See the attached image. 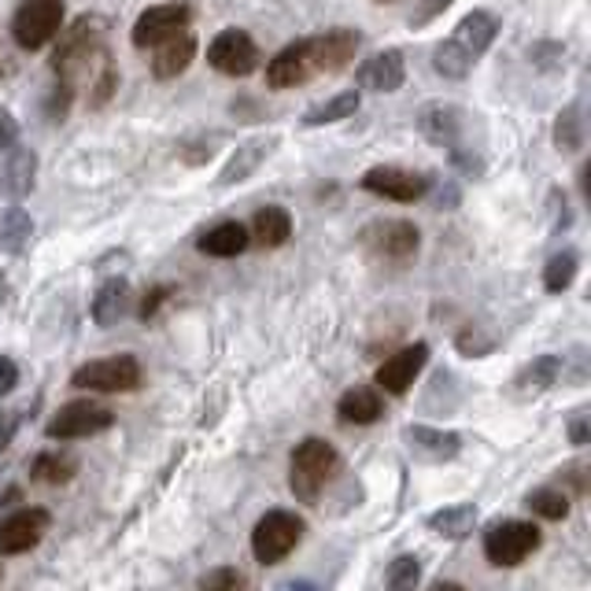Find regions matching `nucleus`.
I'll list each match as a JSON object with an SVG mask.
<instances>
[{"mask_svg":"<svg viewBox=\"0 0 591 591\" xmlns=\"http://www.w3.org/2000/svg\"><path fill=\"white\" fill-rule=\"evenodd\" d=\"M359 53V34L355 30H330L319 37H300L285 45L267 67L270 89H296L308 86L314 75H333V70L348 67Z\"/></svg>","mask_w":591,"mask_h":591,"instance_id":"f257e3e1","label":"nucleus"},{"mask_svg":"<svg viewBox=\"0 0 591 591\" xmlns=\"http://www.w3.org/2000/svg\"><path fill=\"white\" fill-rule=\"evenodd\" d=\"M499 34V19L492 12H470L462 23L455 26V34L441 41L433 53L436 75L444 78H466L473 70V64L488 53V45Z\"/></svg>","mask_w":591,"mask_h":591,"instance_id":"f03ea898","label":"nucleus"},{"mask_svg":"<svg viewBox=\"0 0 591 591\" xmlns=\"http://www.w3.org/2000/svg\"><path fill=\"white\" fill-rule=\"evenodd\" d=\"M336 470H341V455H336L333 444L319 441V436L303 441L289 458V488H292V495L303 499V503H319L322 488L333 481Z\"/></svg>","mask_w":591,"mask_h":591,"instance_id":"7ed1b4c3","label":"nucleus"},{"mask_svg":"<svg viewBox=\"0 0 591 591\" xmlns=\"http://www.w3.org/2000/svg\"><path fill=\"white\" fill-rule=\"evenodd\" d=\"M303 539V517L292 511H267L259 517L256 533H252V555L263 566H278L281 558L296 551Z\"/></svg>","mask_w":591,"mask_h":591,"instance_id":"20e7f679","label":"nucleus"},{"mask_svg":"<svg viewBox=\"0 0 591 591\" xmlns=\"http://www.w3.org/2000/svg\"><path fill=\"white\" fill-rule=\"evenodd\" d=\"M64 26V0H23L12 19V37L19 48L37 53Z\"/></svg>","mask_w":591,"mask_h":591,"instance_id":"39448f33","label":"nucleus"},{"mask_svg":"<svg viewBox=\"0 0 591 591\" xmlns=\"http://www.w3.org/2000/svg\"><path fill=\"white\" fill-rule=\"evenodd\" d=\"M539 539L544 536H539V528L533 522H495L484 533V555L492 566L511 569V566H522L525 558L536 551Z\"/></svg>","mask_w":591,"mask_h":591,"instance_id":"423d86ee","label":"nucleus"},{"mask_svg":"<svg viewBox=\"0 0 591 591\" xmlns=\"http://www.w3.org/2000/svg\"><path fill=\"white\" fill-rule=\"evenodd\" d=\"M75 389L89 392H134L141 384V363L134 355H111V359H93L86 366H78L75 377H70Z\"/></svg>","mask_w":591,"mask_h":591,"instance_id":"0eeeda50","label":"nucleus"},{"mask_svg":"<svg viewBox=\"0 0 591 591\" xmlns=\"http://www.w3.org/2000/svg\"><path fill=\"white\" fill-rule=\"evenodd\" d=\"M115 425V414L108 411L104 403H93V400H75L67 406H59L48 422V436L53 441H81V436H97Z\"/></svg>","mask_w":591,"mask_h":591,"instance_id":"6e6552de","label":"nucleus"},{"mask_svg":"<svg viewBox=\"0 0 591 591\" xmlns=\"http://www.w3.org/2000/svg\"><path fill=\"white\" fill-rule=\"evenodd\" d=\"M363 244L377 259L406 263V259H414L417 244H422V233H417L414 222H406V219H384V222H370V226L363 230Z\"/></svg>","mask_w":591,"mask_h":591,"instance_id":"1a4fd4ad","label":"nucleus"},{"mask_svg":"<svg viewBox=\"0 0 591 591\" xmlns=\"http://www.w3.org/2000/svg\"><path fill=\"white\" fill-rule=\"evenodd\" d=\"M189 23H192V8L186 0H170V4H156V8H148V12H141L130 37H134L137 48H156L163 41L186 34Z\"/></svg>","mask_w":591,"mask_h":591,"instance_id":"9d476101","label":"nucleus"},{"mask_svg":"<svg viewBox=\"0 0 591 591\" xmlns=\"http://www.w3.org/2000/svg\"><path fill=\"white\" fill-rule=\"evenodd\" d=\"M208 64L219 70V75L244 78L259 67V48L244 30H222V34L208 45Z\"/></svg>","mask_w":591,"mask_h":591,"instance_id":"9b49d317","label":"nucleus"},{"mask_svg":"<svg viewBox=\"0 0 591 591\" xmlns=\"http://www.w3.org/2000/svg\"><path fill=\"white\" fill-rule=\"evenodd\" d=\"M359 186L366 192H373V197H384L395 203H414L430 192V178L414 175V170H403V167H373V170H366Z\"/></svg>","mask_w":591,"mask_h":591,"instance_id":"f8f14e48","label":"nucleus"},{"mask_svg":"<svg viewBox=\"0 0 591 591\" xmlns=\"http://www.w3.org/2000/svg\"><path fill=\"white\" fill-rule=\"evenodd\" d=\"M48 525H53V517H48V511H41V506H30V511L4 517L0 522V555L34 551L41 539H45Z\"/></svg>","mask_w":591,"mask_h":591,"instance_id":"ddd939ff","label":"nucleus"},{"mask_svg":"<svg viewBox=\"0 0 591 591\" xmlns=\"http://www.w3.org/2000/svg\"><path fill=\"white\" fill-rule=\"evenodd\" d=\"M425 363H430V344L417 341L411 348L395 352L392 359H384L377 366V384H381L389 395H403L417 381V373L425 370Z\"/></svg>","mask_w":591,"mask_h":591,"instance_id":"4468645a","label":"nucleus"},{"mask_svg":"<svg viewBox=\"0 0 591 591\" xmlns=\"http://www.w3.org/2000/svg\"><path fill=\"white\" fill-rule=\"evenodd\" d=\"M406 78V64L400 48H384L373 59H366L359 67V86L370 89V93H395Z\"/></svg>","mask_w":591,"mask_h":591,"instance_id":"2eb2a0df","label":"nucleus"},{"mask_svg":"<svg viewBox=\"0 0 591 591\" xmlns=\"http://www.w3.org/2000/svg\"><path fill=\"white\" fill-rule=\"evenodd\" d=\"M274 148H278V137H252V141H244V145H237V152H233L230 163L222 167L219 186L226 189V186H237L244 178H252L263 163H267Z\"/></svg>","mask_w":591,"mask_h":591,"instance_id":"dca6fc26","label":"nucleus"},{"mask_svg":"<svg viewBox=\"0 0 591 591\" xmlns=\"http://www.w3.org/2000/svg\"><path fill=\"white\" fill-rule=\"evenodd\" d=\"M406 444H411V451L417 458H425V462H451V458L462 451L458 433L430 430V425H411V430H406Z\"/></svg>","mask_w":591,"mask_h":591,"instance_id":"f3484780","label":"nucleus"},{"mask_svg":"<svg viewBox=\"0 0 591 591\" xmlns=\"http://www.w3.org/2000/svg\"><path fill=\"white\" fill-rule=\"evenodd\" d=\"M192 59H197V37L189 34H178L170 41H163V45H156V56H152V70H156L159 81H170L178 78L181 70H186Z\"/></svg>","mask_w":591,"mask_h":591,"instance_id":"a211bd4d","label":"nucleus"},{"mask_svg":"<svg viewBox=\"0 0 591 591\" xmlns=\"http://www.w3.org/2000/svg\"><path fill=\"white\" fill-rule=\"evenodd\" d=\"M248 226H241V222H219V226H211L208 233H200L197 237V248L203 256H215V259H237L244 248H248Z\"/></svg>","mask_w":591,"mask_h":591,"instance_id":"6ab92c4d","label":"nucleus"},{"mask_svg":"<svg viewBox=\"0 0 591 591\" xmlns=\"http://www.w3.org/2000/svg\"><path fill=\"white\" fill-rule=\"evenodd\" d=\"M37 178V156L30 148H19L8 156V163L0 167V192L8 200H23L30 189H34Z\"/></svg>","mask_w":591,"mask_h":591,"instance_id":"aec40b11","label":"nucleus"},{"mask_svg":"<svg viewBox=\"0 0 591 591\" xmlns=\"http://www.w3.org/2000/svg\"><path fill=\"white\" fill-rule=\"evenodd\" d=\"M248 237L259 244V248H281L292 237V215L285 208H259L252 215Z\"/></svg>","mask_w":591,"mask_h":591,"instance_id":"412c9836","label":"nucleus"},{"mask_svg":"<svg viewBox=\"0 0 591 591\" xmlns=\"http://www.w3.org/2000/svg\"><path fill=\"white\" fill-rule=\"evenodd\" d=\"M336 414L348 425H373L384 414V403L373 389H348L336 403Z\"/></svg>","mask_w":591,"mask_h":591,"instance_id":"4be33fe9","label":"nucleus"},{"mask_svg":"<svg viewBox=\"0 0 591 591\" xmlns=\"http://www.w3.org/2000/svg\"><path fill=\"white\" fill-rule=\"evenodd\" d=\"M126 308H130V285L122 278H111L93 296V322L108 330V325H115L126 314Z\"/></svg>","mask_w":591,"mask_h":591,"instance_id":"5701e85b","label":"nucleus"},{"mask_svg":"<svg viewBox=\"0 0 591 591\" xmlns=\"http://www.w3.org/2000/svg\"><path fill=\"white\" fill-rule=\"evenodd\" d=\"M558 373H562V359H555V355H539V359H533L522 373L514 377V392L517 395H539L558 381Z\"/></svg>","mask_w":591,"mask_h":591,"instance_id":"b1692460","label":"nucleus"},{"mask_svg":"<svg viewBox=\"0 0 591 591\" xmlns=\"http://www.w3.org/2000/svg\"><path fill=\"white\" fill-rule=\"evenodd\" d=\"M473 522H477V506L473 503H458V506H444L430 517V528L436 536H447V539H462L473 533Z\"/></svg>","mask_w":591,"mask_h":591,"instance_id":"393cba45","label":"nucleus"},{"mask_svg":"<svg viewBox=\"0 0 591 591\" xmlns=\"http://www.w3.org/2000/svg\"><path fill=\"white\" fill-rule=\"evenodd\" d=\"M30 233H34V219H30L23 208H12L4 219H0V252L19 256V252L30 244Z\"/></svg>","mask_w":591,"mask_h":591,"instance_id":"a878e982","label":"nucleus"},{"mask_svg":"<svg viewBox=\"0 0 591 591\" xmlns=\"http://www.w3.org/2000/svg\"><path fill=\"white\" fill-rule=\"evenodd\" d=\"M355 111H359V93L348 89V93H336V97L325 100V104L311 108L308 115H303V122H308V126H330V122L352 119Z\"/></svg>","mask_w":591,"mask_h":591,"instance_id":"bb28decb","label":"nucleus"},{"mask_svg":"<svg viewBox=\"0 0 591 591\" xmlns=\"http://www.w3.org/2000/svg\"><path fill=\"white\" fill-rule=\"evenodd\" d=\"M525 506L544 522H562L569 514V495L558 492V488H536V492L525 495Z\"/></svg>","mask_w":591,"mask_h":591,"instance_id":"cd10ccee","label":"nucleus"},{"mask_svg":"<svg viewBox=\"0 0 591 591\" xmlns=\"http://www.w3.org/2000/svg\"><path fill=\"white\" fill-rule=\"evenodd\" d=\"M75 458H67V455H53V451H45V455H37L34 458V481L41 484H67L70 477H75Z\"/></svg>","mask_w":591,"mask_h":591,"instance_id":"c85d7f7f","label":"nucleus"},{"mask_svg":"<svg viewBox=\"0 0 591 591\" xmlns=\"http://www.w3.org/2000/svg\"><path fill=\"white\" fill-rule=\"evenodd\" d=\"M425 134H430L433 145H455V137H458V111L451 104L433 108L430 115H425Z\"/></svg>","mask_w":591,"mask_h":591,"instance_id":"c756f323","label":"nucleus"},{"mask_svg":"<svg viewBox=\"0 0 591 591\" xmlns=\"http://www.w3.org/2000/svg\"><path fill=\"white\" fill-rule=\"evenodd\" d=\"M577 267H580L577 252H562V256H555L551 263H547V270H544L547 292H566L569 285H573V278H577Z\"/></svg>","mask_w":591,"mask_h":591,"instance_id":"7c9ffc66","label":"nucleus"},{"mask_svg":"<svg viewBox=\"0 0 591 591\" xmlns=\"http://www.w3.org/2000/svg\"><path fill=\"white\" fill-rule=\"evenodd\" d=\"M417 580H422V562H417V555H400L389 566L384 584H389V591H414Z\"/></svg>","mask_w":591,"mask_h":591,"instance_id":"2f4dec72","label":"nucleus"},{"mask_svg":"<svg viewBox=\"0 0 591 591\" xmlns=\"http://www.w3.org/2000/svg\"><path fill=\"white\" fill-rule=\"evenodd\" d=\"M555 145H558V152H577L580 145H584V126H580V111L577 108H566L562 115H558Z\"/></svg>","mask_w":591,"mask_h":591,"instance_id":"473e14b6","label":"nucleus"},{"mask_svg":"<svg viewBox=\"0 0 591 591\" xmlns=\"http://www.w3.org/2000/svg\"><path fill=\"white\" fill-rule=\"evenodd\" d=\"M200 591H244V577L233 566H219L200 577Z\"/></svg>","mask_w":591,"mask_h":591,"instance_id":"72a5a7b5","label":"nucleus"},{"mask_svg":"<svg viewBox=\"0 0 591 591\" xmlns=\"http://www.w3.org/2000/svg\"><path fill=\"white\" fill-rule=\"evenodd\" d=\"M70 97H75V89H70V81H64L59 86L56 81V89H53V97H48V104H45V115L59 122V119H67V108H70Z\"/></svg>","mask_w":591,"mask_h":591,"instance_id":"f704fd0d","label":"nucleus"},{"mask_svg":"<svg viewBox=\"0 0 591 591\" xmlns=\"http://www.w3.org/2000/svg\"><path fill=\"white\" fill-rule=\"evenodd\" d=\"M451 4H455V0H422V4H417V12H414V19H411V26L433 23V19H436V15H444Z\"/></svg>","mask_w":591,"mask_h":591,"instance_id":"c9c22d12","label":"nucleus"},{"mask_svg":"<svg viewBox=\"0 0 591 591\" xmlns=\"http://www.w3.org/2000/svg\"><path fill=\"white\" fill-rule=\"evenodd\" d=\"M458 352H462V355H484V352H492V341H484L477 330H466V333H458Z\"/></svg>","mask_w":591,"mask_h":591,"instance_id":"e433bc0d","label":"nucleus"},{"mask_svg":"<svg viewBox=\"0 0 591 591\" xmlns=\"http://www.w3.org/2000/svg\"><path fill=\"white\" fill-rule=\"evenodd\" d=\"M170 292H175V289H170V285H156V289H152L148 296H145V303H141V319H156V311H159V303L163 300H170Z\"/></svg>","mask_w":591,"mask_h":591,"instance_id":"4c0bfd02","label":"nucleus"},{"mask_svg":"<svg viewBox=\"0 0 591 591\" xmlns=\"http://www.w3.org/2000/svg\"><path fill=\"white\" fill-rule=\"evenodd\" d=\"M19 137V122L8 108H0V148H12Z\"/></svg>","mask_w":591,"mask_h":591,"instance_id":"58836bf2","label":"nucleus"},{"mask_svg":"<svg viewBox=\"0 0 591 591\" xmlns=\"http://www.w3.org/2000/svg\"><path fill=\"white\" fill-rule=\"evenodd\" d=\"M19 384V366L0 355V395H8Z\"/></svg>","mask_w":591,"mask_h":591,"instance_id":"ea45409f","label":"nucleus"},{"mask_svg":"<svg viewBox=\"0 0 591 591\" xmlns=\"http://www.w3.org/2000/svg\"><path fill=\"white\" fill-rule=\"evenodd\" d=\"M15 430H19V414H15V411H4V414H0V451H4V447L12 444Z\"/></svg>","mask_w":591,"mask_h":591,"instance_id":"a19ab883","label":"nucleus"},{"mask_svg":"<svg viewBox=\"0 0 591 591\" xmlns=\"http://www.w3.org/2000/svg\"><path fill=\"white\" fill-rule=\"evenodd\" d=\"M569 441H573L577 447L588 444V417L584 414H577L573 422H569Z\"/></svg>","mask_w":591,"mask_h":591,"instance_id":"79ce46f5","label":"nucleus"},{"mask_svg":"<svg viewBox=\"0 0 591 591\" xmlns=\"http://www.w3.org/2000/svg\"><path fill=\"white\" fill-rule=\"evenodd\" d=\"M285 591H322V588H319V584H311V580H292V584L285 588Z\"/></svg>","mask_w":591,"mask_h":591,"instance_id":"37998d69","label":"nucleus"},{"mask_svg":"<svg viewBox=\"0 0 591 591\" xmlns=\"http://www.w3.org/2000/svg\"><path fill=\"white\" fill-rule=\"evenodd\" d=\"M8 78H12V59L0 56V81H8Z\"/></svg>","mask_w":591,"mask_h":591,"instance_id":"c03bdc74","label":"nucleus"},{"mask_svg":"<svg viewBox=\"0 0 591 591\" xmlns=\"http://www.w3.org/2000/svg\"><path fill=\"white\" fill-rule=\"evenodd\" d=\"M433 591H466L462 584H451V580H441V584H433Z\"/></svg>","mask_w":591,"mask_h":591,"instance_id":"a18cd8bd","label":"nucleus"},{"mask_svg":"<svg viewBox=\"0 0 591 591\" xmlns=\"http://www.w3.org/2000/svg\"><path fill=\"white\" fill-rule=\"evenodd\" d=\"M0 577H4V569H0Z\"/></svg>","mask_w":591,"mask_h":591,"instance_id":"49530a36","label":"nucleus"}]
</instances>
